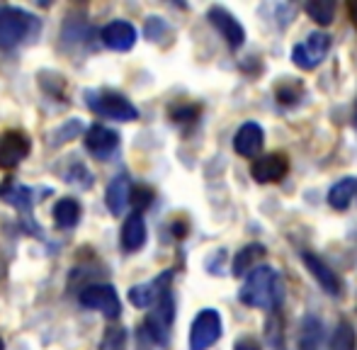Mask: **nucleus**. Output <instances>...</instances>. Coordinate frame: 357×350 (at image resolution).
<instances>
[{
    "label": "nucleus",
    "instance_id": "2",
    "mask_svg": "<svg viewBox=\"0 0 357 350\" xmlns=\"http://www.w3.org/2000/svg\"><path fill=\"white\" fill-rule=\"evenodd\" d=\"M49 192H52L49 188H44V190L42 188H29V185L15 183L13 178H8L5 183H0V202H5V204H10V207L17 209L20 217L24 219L22 227L37 238H44V236H42V229H39L37 222H34L32 209H34V204H37L39 199L47 197Z\"/></svg>",
    "mask_w": 357,
    "mask_h": 350
},
{
    "label": "nucleus",
    "instance_id": "23",
    "mask_svg": "<svg viewBox=\"0 0 357 350\" xmlns=\"http://www.w3.org/2000/svg\"><path fill=\"white\" fill-rule=\"evenodd\" d=\"M304 10H306V15L319 24H331L335 17L333 0H309V3L304 5Z\"/></svg>",
    "mask_w": 357,
    "mask_h": 350
},
{
    "label": "nucleus",
    "instance_id": "10",
    "mask_svg": "<svg viewBox=\"0 0 357 350\" xmlns=\"http://www.w3.org/2000/svg\"><path fill=\"white\" fill-rule=\"evenodd\" d=\"M207 20H209V24H212L216 32L226 39V44H229L231 49L243 47L245 29H243V24L234 17V13H229V10L221 8V5H212V8L207 10Z\"/></svg>",
    "mask_w": 357,
    "mask_h": 350
},
{
    "label": "nucleus",
    "instance_id": "7",
    "mask_svg": "<svg viewBox=\"0 0 357 350\" xmlns=\"http://www.w3.org/2000/svg\"><path fill=\"white\" fill-rule=\"evenodd\" d=\"M331 52V37L326 32H311L301 44L291 49V63L301 71H314Z\"/></svg>",
    "mask_w": 357,
    "mask_h": 350
},
{
    "label": "nucleus",
    "instance_id": "15",
    "mask_svg": "<svg viewBox=\"0 0 357 350\" xmlns=\"http://www.w3.org/2000/svg\"><path fill=\"white\" fill-rule=\"evenodd\" d=\"M289 171V161H287L284 153H265L258 156L250 168V175L255 178V183L260 185H270V183H280Z\"/></svg>",
    "mask_w": 357,
    "mask_h": 350
},
{
    "label": "nucleus",
    "instance_id": "9",
    "mask_svg": "<svg viewBox=\"0 0 357 350\" xmlns=\"http://www.w3.org/2000/svg\"><path fill=\"white\" fill-rule=\"evenodd\" d=\"M29 151H32V142L24 132L10 129V132L0 134V168L3 171L17 168L29 156Z\"/></svg>",
    "mask_w": 357,
    "mask_h": 350
},
{
    "label": "nucleus",
    "instance_id": "1",
    "mask_svg": "<svg viewBox=\"0 0 357 350\" xmlns=\"http://www.w3.org/2000/svg\"><path fill=\"white\" fill-rule=\"evenodd\" d=\"M284 280L270 265H258L248 273L243 287L238 292L241 304L250 309H265V312H278L284 304Z\"/></svg>",
    "mask_w": 357,
    "mask_h": 350
},
{
    "label": "nucleus",
    "instance_id": "21",
    "mask_svg": "<svg viewBox=\"0 0 357 350\" xmlns=\"http://www.w3.org/2000/svg\"><path fill=\"white\" fill-rule=\"evenodd\" d=\"M80 204H78V199H73V197H63V199H59L56 202V207H54V224H56L59 229H75L78 227V222H80Z\"/></svg>",
    "mask_w": 357,
    "mask_h": 350
},
{
    "label": "nucleus",
    "instance_id": "14",
    "mask_svg": "<svg viewBox=\"0 0 357 350\" xmlns=\"http://www.w3.org/2000/svg\"><path fill=\"white\" fill-rule=\"evenodd\" d=\"M265 146V132L258 122H245L238 127L234 137V151L243 158H258L263 156Z\"/></svg>",
    "mask_w": 357,
    "mask_h": 350
},
{
    "label": "nucleus",
    "instance_id": "17",
    "mask_svg": "<svg viewBox=\"0 0 357 350\" xmlns=\"http://www.w3.org/2000/svg\"><path fill=\"white\" fill-rule=\"evenodd\" d=\"M129 202H132V180H129L127 173L114 175L109 180L107 190H105V204L114 217H119V214L127 212Z\"/></svg>",
    "mask_w": 357,
    "mask_h": 350
},
{
    "label": "nucleus",
    "instance_id": "27",
    "mask_svg": "<svg viewBox=\"0 0 357 350\" xmlns=\"http://www.w3.org/2000/svg\"><path fill=\"white\" fill-rule=\"evenodd\" d=\"M63 178H66V183L80 185V188H90V185H93V175H90V171L80 161H73Z\"/></svg>",
    "mask_w": 357,
    "mask_h": 350
},
{
    "label": "nucleus",
    "instance_id": "18",
    "mask_svg": "<svg viewBox=\"0 0 357 350\" xmlns=\"http://www.w3.org/2000/svg\"><path fill=\"white\" fill-rule=\"evenodd\" d=\"M146 236H149V231H146V222H144V214L139 212H132L127 219H124V227H122V248L127 253H137L144 248L146 243Z\"/></svg>",
    "mask_w": 357,
    "mask_h": 350
},
{
    "label": "nucleus",
    "instance_id": "12",
    "mask_svg": "<svg viewBox=\"0 0 357 350\" xmlns=\"http://www.w3.org/2000/svg\"><path fill=\"white\" fill-rule=\"evenodd\" d=\"M170 284H173V270H163V273L155 280H151V282L134 284V287L129 289V302L137 309H151L155 304V299L160 297V292L168 289Z\"/></svg>",
    "mask_w": 357,
    "mask_h": 350
},
{
    "label": "nucleus",
    "instance_id": "22",
    "mask_svg": "<svg viewBox=\"0 0 357 350\" xmlns=\"http://www.w3.org/2000/svg\"><path fill=\"white\" fill-rule=\"evenodd\" d=\"M265 258V246H260V243H250V246L241 248L238 253H236L234 258V275H245L250 273L253 268H258V261H263Z\"/></svg>",
    "mask_w": 357,
    "mask_h": 350
},
{
    "label": "nucleus",
    "instance_id": "24",
    "mask_svg": "<svg viewBox=\"0 0 357 350\" xmlns=\"http://www.w3.org/2000/svg\"><path fill=\"white\" fill-rule=\"evenodd\" d=\"M331 350H357V333L350 321H340L331 338Z\"/></svg>",
    "mask_w": 357,
    "mask_h": 350
},
{
    "label": "nucleus",
    "instance_id": "26",
    "mask_svg": "<svg viewBox=\"0 0 357 350\" xmlns=\"http://www.w3.org/2000/svg\"><path fill=\"white\" fill-rule=\"evenodd\" d=\"M301 95H304V86L299 81H294V78H284L278 86V100L282 105H294Z\"/></svg>",
    "mask_w": 357,
    "mask_h": 350
},
{
    "label": "nucleus",
    "instance_id": "20",
    "mask_svg": "<svg viewBox=\"0 0 357 350\" xmlns=\"http://www.w3.org/2000/svg\"><path fill=\"white\" fill-rule=\"evenodd\" d=\"M357 202V178H343L328 190V204L338 212Z\"/></svg>",
    "mask_w": 357,
    "mask_h": 350
},
{
    "label": "nucleus",
    "instance_id": "19",
    "mask_svg": "<svg viewBox=\"0 0 357 350\" xmlns=\"http://www.w3.org/2000/svg\"><path fill=\"white\" fill-rule=\"evenodd\" d=\"M321 343H324V324H321L314 314H306V317L301 319L296 348L299 350H321Z\"/></svg>",
    "mask_w": 357,
    "mask_h": 350
},
{
    "label": "nucleus",
    "instance_id": "32",
    "mask_svg": "<svg viewBox=\"0 0 357 350\" xmlns=\"http://www.w3.org/2000/svg\"><path fill=\"white\" fill-rule=\"evenodd\" d=\"M197 112L199 109L197 107H188V109H178V112H175V122H185V119H195L197 117Z\"/></svg>",
    "mask_w": 357,
    "mask_h": 350
},
{
    "label": "nucleus",
    "instance_id": "29",
    "mask_svg": "<svg viewBox=\"0 0 357 350\" xmlns=\"http://www.w3.org/2000/svg\"><path fill=\"white\" fill-rule=\"evenodd\" d=\"M165 32H168V24H165L160 17H149V20H146V37H149L151 42H158Z\"/></svg>",
    "mask_w": 357,
    "mask_h": 350
},
{
    "label": "nucleus",
    "instance_id": "6",
    "mask_svg": "<svg viewBox=\"0 0 357 350\" xmlns=\"http://www.w3.org/2000/svg\"><path fill=\"white\" fill-rule=\"evenodd\" d=\"M78 302L85 309H95L105 319L114 321V319L122 317V302H119V294L112 284H88V287L80 289Z\"/></svg>",
    "mask_w": 357,
    "mask_h": 350
},
{
    "label": "nucleus",
    "instance_id": "30",
    "mask_svg": "<svg viewBox=\"0 0 357 350\" xmlns=\"http://www.w3.org/2000/svg\"><path fill=\"white\" fill-rule=\"evenodd\" d=\"M132 202L137 207V212L142 214L151 202H153V192L149 188H132Z\"/></svg>",
    "mask_w": 357,
    "mask_h": 350
},
{
    "label": "nucleus",
    "instance_id": "16",
    "mask_svg": "<svg viewBox=\"0 0 357 350\" xmlns=\"http://www.w3.org/2000/svg\"><path fill=\"white\" fill-rule=\"evenodd\" d=\"M301 263L306 265V270H309L311 275H314L316 282L324 287V292H328L331 297H338L340 289H343V282H340V277L333 273V270L328 268L324 261H321L316 253L311 251H301Z\"/></svg>",
    "mask_w": 357,
    "mask_h": 350
},
{
    "label": "nucleus",
    "instance_id": "35",
    "mask_svg": "<svg viewBox=\"0 0 357 350\" xmlns=\"http://www.w3.org/2000/svg\"><path fill=\"white\" fill-rule=\"evenodd\" d=\"M355 124H357V102H355Z\"/></svg>",
    "mask_w": 357,
    "mask_h": 350
},
{
    "label": "nucleus",
    "instance_id": "13",
    "mask_svg": "<svg viewBox=\"0 0 357 350\" xmlns=\"http://www.w3.org/2000/svg\"><path fill=\"white\" fill-rule=\"evenodd\" d=\"M100 39L107 49L112 52H129V49L137 44L139 34L137 27L127 20H112L109 24H105L102 32H100Z\"/></svg>",
    "mask_w": 357,
    "mask_h": 350
},
{
    "label": "nucleus",
    "instance_id": "34",
    "mask_svg": "<svg viewBox=\"0 0 357 350\" xmlns=\"http://www.w3.org/2000/svg\"><path fill=\"white\" fill-rule=\"evenodd\" d=\"M0 350H5V341H3V338H0Z\"/></svg>",
    "mask_w": 357,
    "mask_h": 350
},
{
    "label": "nucleus",
    "instance_id": "4",
    "mask_svg": "<svg viewBox=\"0 0 357 350\" xmlns=\"http://www.w3.org/2000/svg\"><path fill=\"white\" fill-rule=\"evenodd\" d=\"M85 105H88V109L93 114L105 119H114V122H134V119H139L137 105L127 95L117 93V90H85Z\"/></svg>",
    "mask_w": 357,
    "mask_h": 350
},
{
    "label": "nucleus",
    "instance_id": "25",
    "mask_svg": "<svg viewBox=\"0 0 357 350\" xmlns=\"http://www.w3.org/2000/svg\"><path fill=\"white\" fill-rule=\"evenodd\" d=\"M80 132H83V122L80 119H68V122H63L61 127H56L52 132V146H59V144H66V142H73L75 137H80Z\"/></svg>",
    "mask_w": 357,
    "mask_h": 350
},
{
    "label": "nucleus",
    "instance_id": "11",
    "mask_svg": "<svg viewBox=\"0 0 357 350\" xmlns=\"http://www.w3.org/2000/svg\"><path fill=\"white\" fill-rule=\"evenodd\" d=\"M83 142H85L88 153H93V156L100 158V161H107V158L114 156V151L119 149V134L114 132V129L105 127V124L95 122L88 127Z\"/></svg>",
    "mask_w": 357,
    "mask_h": 350
},
{
    "label": "nucleus",
    "instance_id": "8",
    "mask_svg": "<svg viewBox=\"0 0 357 350\" xmlns=\"http://www.w3.org/2000/svg\"><path fill=\"white\" fill-rule=\"evenodd\" d=\"M221 338V317L216 309H202L190 328V350H209Z\"/></svg>",
    "mask_w": 357,
    "mask_h": 350
},
{
    "label": "nucleus",
    "instance_id": "5",
    "mask_svg": "<svg viewBox=\"0 0 357 350\" xmlns=\"http://www.w3.org/2000/svg\"><path fill=\"white\" fill-rule=\"evenodd\" d=\"M173 321H175V297H173V287H168L160 292V297L151 307V314L146 317L144 321L146 336L153 343H158V346H168Z\"/></svg>",
    "mask_w": 357,
    "mask_h": 350
},
{
    "label": "nucleus",
    "instance_id": "28",
    "mask_svg": "<svg viewBox=\"0 0 357 350\" xmlns=\"http://www.w3.org/2000/svg\"><path fill=\"white\" fill-rule=\"evenodd\" d=\"M100 350H127V331L124 328H107Z\"/></svg>",
    "mask_w": 357,
    "mask_h": 350
},
{
    "label": "nucleus",
    "instance_id": "31",
    "mask_svg": "<svg viewBox=\"0 0 357 350\" xmlns=\"http://www.w3.org/2000/svg\"><path fill=\"white\" fill-rule=\"evenodd\" d=\"M234 350H263L260 348V343L255 341V338H238V341L234 343Z\"/></svg>",
    "mask_w": 357,
    "mask_h": 350
},
{
    "label": "nucleus",
    "instance_id": "3",
    "mask_svg": "<svg viewBox=\"0 0 357 350\" xmlns=\"http://www.w3.org/2000/svg\"><path fill=\"white\" fill-rule=\"evenodd\" d=\"M39 27L42 22L32 13L15 8V5H3L0 8V49L10 52V49L20 47L24 39L34 37Z\"/></svg>",
    "mask_w": 357,
    "mask_h": 350
},
{
    "label": "nucleus",
    "instance_id": "33",
    "mask_svg": "<svg viewBox=\"0 0 357 350\" xmlns=\"http://www.w3.org/2000/svg\"><path fill=\"white\" fill-rule=\"evenodd\" d=\"M350 13H353V17H355V24H357V5H355V3L350 5Z\"/></svg>",
    "mask_w": 357,
    "mask_h": 350
}]
</instances>
